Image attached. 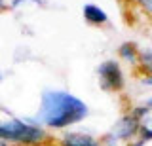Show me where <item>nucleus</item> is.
Wrapping results in <instances>:
<instances>
[{
  "instance_id": "obj_3",
  "label": "nucleus",
  "mask_w": 152,
  "mask_h": 146,
  "mask_svg": "<svg viewBox=\"0 0 152 146\" xmlns=\"http://www.w3.org/2000/svg\"><path fill=\"white\" fill-rule=\"evenodd\" d=\"M99 74L103 78V87H108V89H118L122 87V72L118 68V65L114 61H108L104 63L101 68H99Z\"/></svg>"
},
{
  "instance_id": "obj_4",
  "label": "nucleus",
  "mask_w": 152,
  "mask_h": 146,
  "mask_svg": "<svg viewBox=\"0 0 152 146\" xmlns=\"http://www.w3.org/2000/svg\"><path fill=\"white\" fill-rule=\"evenodd\" d=\"M63 146H99L97 140H93L88 135H80V133H70L65 137Z\"/></svg>"
},
{
  "instance_id": "obj_8",
  "label": "nucleus",
  "mask_w": 152,
  "mask_h": 146,
  "mask_svg": "<svg viewBox=\"0 0 152 146\" xmlns=\"http://www.w3.org/2000/svg\"><path fill=\"white\" fill-rule=\"evenodd\" d=\"M142 2H145V6H146V8H150V0H142Z\"/></svg>"
},
{
  "instance_id": "obj_1",
  "label": "nucleus",
  "mask_w": 152,
  "mask_h": 146,
  "mask_svg": "<svg viewBox=\"0 0 152 146\" xmlns=\"http://www.w3.org/2000/svg\"><path fill=\"white\" fill-rule=\"evenodd\" d=\"M40 118L50 127H65L80 121L88 114V106L80 99L63 91H48L42 99Z\"/></svg>"
},
{
  "instance_id": "obj_5",
  "label": "nucleus",
  "mask_w": 152,
  "mask_h": 146,
  "mask_svg": "<svg viewBox=\"0 0 152 146\" xmlns=\"http://www.w3.org/2000/svg\"><path fill=\"white\" fill-rule=\"evenodd\" d=\"M84 15H86V19L91 21V23H104L107 21V13H104L101 8L93 6V4H88V6L84 8Z\"/></svg>"
},
{
  "instance_id": "obj_6",
  "label": "nucleus",
  "mask_w": 152,
  "mask_h": 146,
  "mask_svg": "<svg viewBox=\"0 0 152 146\" xmlns=\"http://www.w3.org/2000/svg\"><path fill=\"white\" fill-rule=\"evenodd\" d=\"M135 129H137L135 120H131V118H126V120H122V123H120V129H118V137H129Z\"/></svg>"
},
{
  "instance_id": "obj_9",
  "label": "nucleus",
  "mask_w": 152,
  "mask_h": 146,
  "mask_svg": "<svg viewBox=\"0 0 152 146\" xmlns=\"http://www.w3.org/2000/svg\"><path fill=\"white\" fill-rule=\"evenodd\" d=\"M2 6H4V4H2V0H0V10H2Z\"/></svg>"
},
{
  "instance_id": "obj_2",
  "label": "nucleus",
  "mask_w": 152,
  "mask_h": 146,
  "mask_svg": "<svg viewBox=\"0 0 152 146\" xmlns=\"http://www.w3.org/2000/svg\"><path fill=\"white\" fill-rule=\"evenodd\" d=\"M0 139L17 140V142H25V144H34V142L44 139V131L38 129V127L27 125L19 120H13V121H8V123H0Z\"/></svg>"
},
{
  "instance_id": "obj_7",
  "label": "nucleus",
  "mask_w": 152,
  "mask_h": 146,
  "mask_svg": "<svg viewBox=\"0 0 152 146\" xmlns=\"http://www.w3.org/2000/svg\"><path fill=\"white\" fill-rule=\"evenodd\" d=\"M120 51H122L124 55H126L127 59H133V53H131V46H122V49H120Z\"/></svg>"
}]
</instances>
